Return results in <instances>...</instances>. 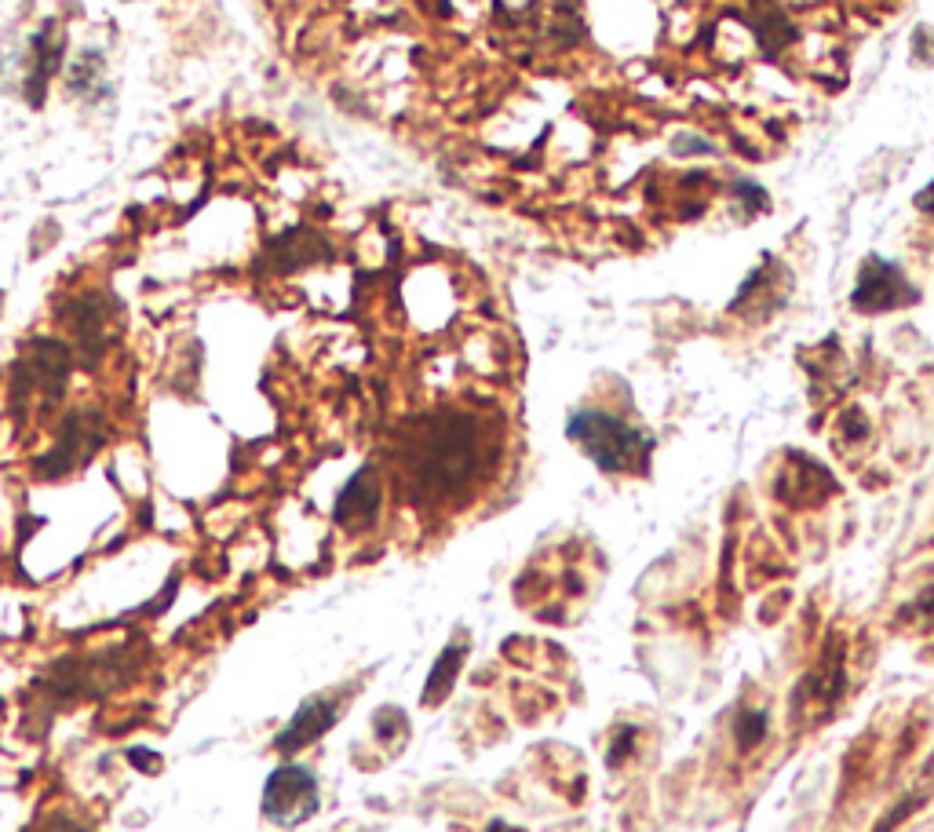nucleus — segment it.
Here are the masks:
<instances>
[{
    "label": "nucleus",
    "instance_id": "1",
    "mask_svg": "<svg viewBox=\"0 0 934 832\" xmlns=\"http://www.w3.org/2000/svg\"><path fill=\"white\" fill-rule=\"evenodd\" d=\"M402 460L416 493L427 501H449L453 493H464L482 474L486 431L467 413L427 416L405 435Z\"/></svg>",
    "mask_w": 934,
    "mask_h": 832
},
{
    "label": "nucleus",
    "instance_id": "2",
    "mask_svg": "<svg viewBox=\"0 0 934 832\" xmlns=\"http://www.w3.org/2000/svg\"><path fill=\"white\" fill-rule=\"evenodd\" d=\"M566 435L609 474L646 471V460H650L654 449V442L639 427H631L628 420H620V416L606 409H577L566 420Z\"/></svg>",
    "mask_w": 934,
    "mask_h": 832
},
{
    "label": "nucleus",
    "instance_id": "3",
    "mask_svg": "<svg viewBox=\"0 0 934 832\" xmlns=\"http://www.w3.org/2000/svg\"><path fill=\"white\" fill-rule=\"evenodd\" d=\"M318 803H321L318 778L310 775L304 764L274 767L270 775H267V781H263L259 811H263L267 822L282 825V829L304 825L307 818L318 814Z\"/></svg>",
    "mask_w": 934,
    "mask_h": 832
},
{
    "label": "nucleus",
    "instance_id": "4",
    "mask_svg": "<svg viewBox=\"0 0 934 832\" xmlns=\"http://www.w3.org/2000/svg\"><path fill=\"white\" fill-rule=\"evenodd\" d=\"M916 300H920V292L902 278V270H898L894 264H888V259H880V256H869L866 264H861L858 289H855V296H850V303L866 314L898 311V307H909Z\"/></svg>",
    "mask_w": 934,
    "mask_h": 832
},
{
    "label": "nucleus",
    "instance_id": "5",
    "mask_svg": "<svg viewBox=\"0 0 934 832\" xmlns=\"http://www.w3.org/2000/svg\"><path fill=\"white\" fill-rule=\"evenodd\" d=\"M99 442H103V427L95 416H85V413L70 416V420L63 424V435H59L55 449L38 460V474H44V479H63V474H70L85 460H92Z\"/></svg>",
    "mask_w": 934,
    "mask_h": 832
},
{
    "label": "nucleus",
    "instance_id": "6",
    "mask_svg": "<svg viewBox=\"0 0 934 832\" xmlns=\"http://www.w3.org/2000/svg\"><path fill=\"white\" fill-rule=\"evenodd\" d=\"M340 723V705L332 701L329 694H315L307 697L304 705L293 712V719L285 723V727L274 734V753L278 756H296L299 748L315 745L318 738H326V734Z\"/></svg>",
    "mask_w": 934,
    "mask_h": 832
},
{
    "label": "nucleus",
    "instance_id": "7",
    "mask_svg": "<svg viewBox=\"0 0 934 832\" xmlns=\"http://www.w3.org/2000/svg\"><path fill=\"white\" fill-rule=\"evenodd\" d=\"M380 501H383L380 474L373 463H365V468H358L351 479H347L337 504H332V519H337L343 530H365L376 522Z\"/></svg>",
    "mask_w": 934,
    "mask_h": 832
},
{
    "label": "nucleus",
    "instance_id": "8",
    "mask_svg": "<svg viewBox=\"0 0 934 832\" xmlns=\"http://www.w3.org/2000/svg\"><path fill=\"white\" fill-rule=\"evenodd\" d=\"M30 47H33V55H30V74H26V95L33 106H41L47 81L55 77L59 63H63V33H55V26L47 22Z\"/></svg>",
    "mask_w": 934,
    "mask_h": 832
},
{
    "label": "nucleus",
    "instance_id": "9",
    "mask_svg": "<svg viewBox=\"0 0 934 832\" xmlns=\"http://www.w3.org/2000/svg\"><path fill=\"white\" fill-rule=\"evenodd\" d=\"M464 658H467V639H457V647L442 650V658L435 661V669H431V675H427L424 705H438V701L449 694L453 680H457V672L464 669Z\"/></svg>",
    "mask_w": 934,
    "mask_h": 832
},
{
    "label": "nucleus",
    "instance_id": "10",
    "mask_svg": "<svg viewBox=\"0 0 934 832\" xmlns=\"http://www.w3.org/2000/svg\"><path fill=\"white\" fill-rule=\"evenodd\" d=\"M766 730H771V719H766V712H741V716L734 719V742H737V748L763 745Z\"/></svg>",
    "mask_w": 934,
    "mask_h": 832
},
{
    "label": "nucleus",
    "instance_id": "11",
    "mask_svg": "<svg viewBox=\"0 0 934 832\" xmlns=\"http://www.w3.org/2000/svg\"><path fill=\"white\" fill-rule=\"evenodd\" d=\"M125 756H128V764L139 767V770H161V764H164L158 753H142V748H128Z\"/></svg>",
    "mask_w": 934,
    "mask_h": 832
},
{
    "label": "nucleus",
    "instance_id": "12",
    "mask_svg": "<svg viewBox=\"0 0 934 832\" xmlns=\"http://www.w3.org/2000/svg\"><path fill=\"white\" fill-rule=\"evenodd\" d=\"M916 807H920V800H905V803L898 807V811H894L891 818H883V822H880V829H877V832H888V829H894V825L902 822V818H905L909 811H916Z\"/></svg>",
    "mask_w": 934,
    "mask_h": 832
},
{
    "label": "nucleus",
    "instance_id": "13",
    "mask_svg": "<svg viewBox=\"0 0 934 832\" xmlns=\"http://www.w3.org/2000/svg\"><path fill=\"white\" fill-rule=\"evenodd\" d=\"M916 209H924V212H931V216H934V183H927L916 194Z\"/></svg>",
    "mask_w": 934,
    "mask_h": 832
},
{
    "label": "nucleus",
    "instance_id": "14",
    "mask_svg": "<svg viewBox=\"0 0 934 832\" xmlns=\"http://www.w3.org/2000/svg\"><path fill=\"white\" fill-rule=\"evenodd\" d=\"M916 610H924L931 621H934V588H927L924 596H916Z\"/></svg>",
    "mask_w": 934,
    "mask_h": 832
},
{
    "label": "nucleus",
    "instance_id": "15",
    "mask_svg": "<svg viewBox=\"0 0 934 832\" xmlns=\"http://www.w3.org/2000/svg\"><path fill=\"white\" fill-rule=\"evenodd\" d=\"M0 300H4V296H0Z\"/></svg>",
    "mask_w": 934,
    "mask_h": 832
}]
</instances>
